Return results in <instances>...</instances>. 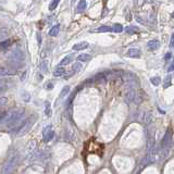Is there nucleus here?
<instances>
[{"label": "nucleus", "mask_w": 174, "mask_h": 174, "mask_svg": "<svg viewBox=\"0 0 174 174\" xmlns=\"http://www.w3.org/2000/svg\"><path fill=\"white\" fill-rule=\"evenodd\" d=\"M64 74H65V69L63 67H59L53 71V75H55L56 77L62 76V75H64Z\"/></svg>", "instance_id": "2eb2a0df"}, {"label": "nucleus", "mask_w": 174, "mask_h": 174, "mask_svg": "<svg viewBox=\"0 0 174 174\" xmlns=\"http://www.w3.org/2000/svg\"><path fill=\"white\" fill-rule=\"evenodd\" d=\"M36 120H37V116H35V114L30 116L27 119L24 120V122H23L20 126H19V128L16 130L15 134L18 136H20V137L26 135V134L30 131V128H33V125H34V123L36 122Z\"/></svg>", "instance_id": "f257e3e1"}, {"label": "nucleus", "mask_w": 174, "mask_h": 174, "mask_svg": "<svg viewBox=\"0 0 174 174\" xmlns=\"http://www.w3.org/2000/svg\"><path fill=\"white\" fill-rule=\"evenodd\" d=\"M10 35V30H9L7 27H1L0 29V43L3 41H6L7 37Z\"/></svg>", "instance_id": "9b49d317"}, {"label": "nucleus", "mask_w": 174, "mask_h": 174, "mask_svg": "<svg viewBox=\"0 0 174 174\" xmlns=\"http://www.w3.org/2000/svg\"><path fill=\"white\" fill-rule=\"evenodd\" d=\"M59 30H60V25H55V26H52L50 29V30H49V35L52 37L57 36L59 34Z\"/></svg>", "instance_id": "dca6fc26"}, {"label": "nucleus", "mask_w": 174, "mask_h": 174, "mask_svg": "<svg viewBox=\"0 0 174 174\" xmlns=\"http://www.w3.org/2000/svg\"><path fill=\"white\" fill-rule=\"evenodd\" d=\"M172 85V76L171 75H169L168 77H166V79H164V87H169Z\"/></svg>", "instance_id": "bb28decb"}, {"label": "nucleus", "mask_w": 174, "mask_h": 174, "mask_svg": "<svg viewBox=\"0 0 174 174\" xmlns=\"http://www.w3.org/2000/svg\"><path fill=\"white\" fill-rule=\"evenodd\" d=\"M125 30H126V33H128V34H135V33L138 32V30L134 26H128Z\"/></svg>", "instance_id": "c85d7f7f"}, {"label": "nucleus", "mask_w": 174, "mask_h": 174, "mask_svg": "<svg viewBox=\"0 0 174 174\" xmlns=\"http://www.w3.org/2000/svg\"><path fill=\"white\" fill-rule=\"evenodd\" d=\"M76 59L79 62H87V61L91 60V56L88 55V53H82V55L77 56Z\"/></svg>", "instance_id": "ddd939ff"}, {"label": "nucleus", "mask_w": 174, "mask_h": 174, "mask_svg": "<svg viewBox=\"0 0 174 174\" xmlns=\"http://www.w3.org/2000/svg\"><path fill=\"white\" fill-rule=\"evenodd\" d=\"M59 2H60V0H52V1L50 2V4H49V10H50V11L55 10V9L58 7Z\"/></svg>", "instance_id": "b1692460"}, {"label": "nucleus", "mask_w": 174, "mask_h": 174, "mask_svg": "<svg viewBox=\"0 0 174 174\" xmlns=\"http://www.w3.org/2000/svg\"><path fill=\"white\" fill-rule=\"evenodd\" d=\"M171 145H172V133H171V132H168V133L164 135V137L162 138L161 144H160V149H161L162 151L168 150Z\"/></svg>", "instance_id": "39448f33"}, {"label": "nucleus", "mask_w": 174, "mask_h": 174, "mask_svg": "<svg viewBox=\"0 0 174 174\" xmlns=\"http://www.w3.org/2000/svg\"><path fill=\"white\" fill-rule=\"evenodd\" d=\"M45 114L47 117H50L51 114V107H50V102L49 101H45Z\"/></svg>", "instance_id": "6ab92c4d"}, {"label": "nucleus", "mask_w": 174, "mask_h": 174, "mask_svg": "<svg viewBox=\"0 0 174 174\" xmlns=\"http://www.w3.org/2000/svg\"><path fill=\"white\" fill-rule=\"evenodd\" d=\"M171 57H172V53L169 52V53H166V57H164V59H166V60H170Z\"/></svg>", "instance_id": "2f4dec72"}, {"label": "nucleus", "mask_w": 174, "mask_h": 174, "mask_svg": "<svg viewBox=\"0 0 174 174\" xmlns=\"http://www.w3.org/2000/svg\"><path fill=\"white\" fill-rule=\"evenodd\" d=\"M55 136V132L51 130V125H48L47 128H44V133H43V137H44V142H50L51 139Z\"/></svg>", "instance_id": "0eeeda50"}, {"label": "nucleus", "mask_w": 174, "mask_h": 174, "mask_svg": "<svg viewBox=\"0 0 174 174\" xmlns=\"http://www.w3.org/2000/svg\"><path fill=\"white\" fill-rule=\"evenodd\" d=\"M22 97H23V100H24V101H26V102L30 101V94L26 93V91H23Z\"/></svg>", "instance_id": "c756f323"}, {"label": "nucleus", "mask_w": 174, "mask_h": 174, "mask_svg": "<svg viewBox=\"0 0 174 174\" xmlns=\"http://www.w3.org/2000/svg\"><path fill=\"white\" fill-rule=\"evenodd\" d=\"M147 47L149 50L154 51V50H157V49L160 47V41H157V39H152V41H149L147 44Z\"/></svg>", "instance_id": "9d476101"}, {"label": "nucleus", "mask_w": 174, "mask_h": 174, "mask_svg": "<svg viewBox=\"0 0 174 174\" xmlns=\"http://www.w3.org/2000/svg\"><path fill=\"white\" fill-rule=\"evenodd\" d=\"M170 47H171V48H172V47H173V36L171 37V43H170Z\"/></svg>", "instance_id": "f704fd0d"}, {"label": "nucleus", "mask_w": 174, "mask_h": 174, "mask_svg": "<svg viewBox=\"0 0 174 174\" xmlns=\"http://www.w3.org/2000/svg\"><path fill=\"white\" fill-rule=\"evenodd\" d=\"M7 102H8V98L7 97H0V109H1L3 106H6Z\"/></svg>", "instance_id": "7c9ffc66"}, {"label": "nucleus", "mask_w": 174, "mask_h": 174, "mask_svg": "<svg viewBox=\"0 0 174 174\" xmlns=\"http://www.w3.org/2000/svg\"><path fill=\"white\" fill-rule=\"evenodd\" d=\"M10 44H11V41H9V39H6V41H1V43H0V50H6V49L10 46Z\"/></svg>", "instance_id": "aec40b11"}, {"label": "nucleus", "mask_w": 174, "mask_h": 174, "mask_svg": "<svg viewBox=\"0 0 174 174\" xmlns=\"http://www.w3.org/2000/svg\"><path fill=\"white\" fill-rule=\"evenodd\" d=\"M16 71L13 68L9 67H0V76H10V75H15Z\"/></svg>", "instance_id": "6e6552de"}, {"label": "nucleus", "mask_w": 174, "mask_h": 174, "mask_svg": "<svg viewBox=\"0 0 174 174\" xmlns=\"http://www.w3.org/2000/svg\"><path fill=\"white\" fill-rule=\"evenodd\" d=\"M96 32H112V30H111V27L110 26H106V25H103V26H100L99 29H97L96 30Z\"/></svg>", "instance_id": "cd10ccee"}, {"label": "nucleus", "mask_w": 174, "mask_h": 174, "mask_svg": "<svg viewBox=\"0 0 174 174\" xmlns=\"http://www.w3.org/2000/svg\"><path fill=\"white\" fill-rule=\"evenodd\" d=\"M122 79H123V81L125 82L126 84H128V87H133L134 88V87L137 85V79H136L132 73H124V74L122 75Z\"/></svg>", "instance_id": "423d86ee"}, {"label": "nucleus", "mask_w": 174, "mask_h": 174, "mask_svg": "<svg viewBox=\"0 0 174 174\" xmlns=\"http://www.w3.org/2000/svg\"><path fill=\"white\" fill-rule=\"evenodd\" d=\"M125 100L128 102H135V103L142 102V99L137 95L135 88H133V87H128V90L125 91Z\"/></svg>", "instance_id": "20e7f679"}, {"label": "nucleus", "mask_w": 174, "mask_h": 174, "mask_svg": "<svg viewBox=\"0 0 174 174\" xmlns=\"http://www.w3.org/2000/svg\"><path fill=\"white\" fill-rule=\"evenodd\" d=\"M37 38H38V44L41 45V35H39V34H37Z\"/></svg>", "instance_id": "473e14b6"}, {"label": "nucleus", "mask_w": 174, "mask_h": 174, "mask_svg": "<svg viewBox=\"0 0 174 174\" xmlns=\"http://www.w3.org/2000/svg\"><path fill=\"white\" fill-rule=\"evenodd\" d=\"M140 55H142V52H140V50L137 48H131L130 50L128 51V53H126V56L130 58H139Z\"/></svg>", "instance_id": "1a4fd4ad"}, {"label": "nucleus", "mask_w": 174, "mask_h": 174, "mask_svg": "<svg viewBox=\"0 0 174 174\" xmlns=\"http://www.w3.org/2000/svg\"><path fill=\"white\" fill-rule=\"evenodd\" d=\"M41 72H44V73L48 72V61H47V60H45V61H43V62H41Z\"/></svg>", "instance_id": "a878e982"}, {"label": "nucleus", "mask_w": 174, "mask_h": 174, "mask_svg": "<svg viewBox=\"0 0 174 174\" xmlns=\"http://www.w3.org/2000/svg\"><path fill=\"white\" fill-rule=\"evenodd\" d=\"M18 160H19V155L15 154V155H13V156H11L10 158L8 159V161L4 163L3 168H2V170H1V173L10 174L13 170H14L16 163H18Z\"/></svg>", "instance_id": "7ed1b4c3"}, {"label": "nucleus", "mask_w": 174, "mask_h": 174, "mask_svg": "<svg viewBox=\"0 0 174 174\" xmlns=\"http://www.w3.org/2000/svg\"><path fill=\"white\" fill-rule=\"evenodd\" d=\"M69 93H70V87H69V86L63 87V89H62V90H61L60 95H59V98H60V99H64L65 96H67Z\"/></svg>", "instance_id": "a211bd4d"}, {"label": "nucleus", "mask_w": 174, "mask_h": 174, "mask_svg": "<svg viewBox=\"0 0 174 174\" xmlns=\"http://www.w3.org/2000/svg\"><path fill=\"white\" fill-rule=\"evenodd\" d=\"M112 32L114 33H121L122 30H123V26H122L121 24H114L113 27H111Z\"/></svg>", "instance_id": "393cba45"}, {"label": "nucleus", "mask_w": 174, "mask_h": 174, "mask_svg": "<svg viewBox=\"0 0 174 174\" xmlns=\"http://www.w3.org/2000/svg\"><path fill=\"white\" fill-rule=\"evenodd\" d=\"M82 64L79 62H76V63H74V64L72 65V72L73 73H77V72H79L82 70Z\"/></svg>", "instance_id": "412c9836"}, {"label": "nucleus", "mask_w": 174, "mask_h": 174, "mask_svg": "<svg viewBox=\"0 0 174 174\" xmlns=\"http://www.w3.org/2000/svg\"><path fill=\"white\" fill-rule=\"evenodd\" d=\"M86 0H79V4H77V9L79 11H84L86 9Z\"/></svg>", "instance_id": "5701e85b"}, {"label": "nucleus", "mask_w": 174, "mask_h": 174, "mask_svg": "<svg viewBox=\"0 0 174 174\" xmlns=\"http://www.w3.org/2000/svg\"><path fill=\"white\" fill-rule=\"evenodd\" d=\"M150 82H151L152 85L155 86H159L160 84H161V79H160L159 76H154L150 79Z\"/></svg>", "instance_id": "4be33fe9"}, {"label": "nucleus", "mask_w": 174, "mask_h": 174, "mask_svg": "<svg viewBox=\"0 0 174 174\" xmlns=\"http://www.w3.org/2000/svg\"><path fill=\"white\" fill-rule=\"evenodd\" d=\"M168 71H169V72H172V71H173V65H172V64L170 65V68H169Z\"/></svg>", "instance_id": "72a5a7b5"}, {"label": "nucleus", "mask_w": 174, "mask_h": 174, "mask_svg": "<svg viewBox=\"0 0 174 174\" xmlns=\"http://www.w3.org/2000/svg\"><path fill=\"white\" fill-rule=\"evenodd\" d=\"M25 60V56H24V52L22 50H13L10 55L8 56V61L10 62V64L12 67H21L23 64Z\"/></svg>", "instance_id": "f03ea898"}, {"label": "nucleus", "mask_w": 174, "mask_h": 174, "mask_svg": "<svg viewBox=\"0 0 174 174\" xmlns=\"http://www.w3.org/2000/svg\"><path fill=\"white\" fill-rule=\"evenodd\" d=\"M88 47V43L86 41H82V43H79V44H75L73 46V50H76V51H79V50H84Z\"/></svg>", "instance_id": "f8f14e48"}, {"label": "nucleus", "mask_w": 174, "mask_h": 174, "mask_svg": "<svg viewBox=\"0 0 174 174\" xmlns=\"http://www.w3.org/2000/svg\"><path fill=\"white\" fill-rule=\"evenodd\" d=\"M9 87L8 79H0V93L1 91H6Z\"/></svg>", "instance_id": "f3484780"}, {"label": "nucleus", "mask_w": 174, "mask_h": 174, "mask_svg": "<svg viewBox=\"0 0 174 174\" xmlns=\"http://www.w3.org/2000/svg\"><path fill=\"white\" fill-rule=\"evenodd\" d=\"M72 60H73V55L67 56V57H64L62 60L60 61V67H64V65L70 64V63L72 62Z\"/></svg>", "instance_id": "4468645a"}]
</instances>
